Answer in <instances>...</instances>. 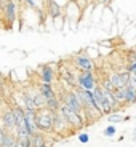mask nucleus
Returning a JSON list of instances; mask_svg holds the SVG:
<instances>
[{
  "mask_svg": "<svg viewBox=\"0 0 136 147\" xmlns=\"http://www.w3.org/2000/svg\"><path fill=\"white\" fill-rule=\"evenodd\" d=\"M53 112L48 107H40L35 112V125L42 133H53Z\"/></svg>",
  "mask_w": 136,
  "mask_h": 147,
  "instance_id": "1",
  "label": "nucleus"
},
{
  "mask_svg": "<svg viewBox=\"0 0 136 147\" xmlns=\"http://www.w3.org/2000/svg\"><path fill=\"white\" fill-rule=\"evenodd\" d=\"M59 110H61V114L66 117V120L72 125V128L75 129V131L82 129L85 125H87V123H85V118L82 117L78 112H75L74 109H70V107L67 106L66 102H63V101H61V107H59Z\"/></svg>",
  "mask_w": 136,
  "mask_h": 147,
  "instance_id": "2",
  "label": "nucleus"
},
{
  "mask_svg": "<svg viewBox=\"0 0 136 147\" xmlns=\"http://www.w3.org/2000/svg\"><path fill=\"white\" fill-rule=\"evenodd\" d=\"M53 120H55V123H53V133H55V134L67 136L69 133H75V129L72 128V125H70L69 121L66 120V117L61 114V110L53 112Z\"/></svg>",
  "mask_w": 136,
  "mask_h": 147,
  "instance_id": "3",
  "label": "nucleus"
},
{
  "mask_svg": "<svg viewBox=\"0 0 136 147\" xmlns=\"http://www.w3.org/2000/svg\"><path fill=\"white\" fill-rule=\"evenodd\" d=\"M96 85H98V80L95 77V70H78L77 86L91 91V90H95Z\"/></svg>",
  "mask_w": 136,
  "mask_h": 147,
  "instance_id": "4",
  "label": "nucleus"
},
{
  "mask_svg": "<svg viewBox=\"0 0 136 147\" xmlns=\"http://www.w3.org/2000/svg\"><path fill=\"white\" fill-rule=\"evenodd\" d=\"M93 94H95L96 102L99 104V107H101V110H103L104 115H109V114H112V112H115L114 107H112V104H110V101L107 99V96L104 94V90H103V86H101L99 83L95 86V90H93Z\"/></svg>",
  "mask_w": 136,
  "mask_h": 147,
  "instance_id": "5",
  "label": "nucleus"
},
{
  "mask_svg": "<svg viewBox=\"0 0 136 147\" xmlns=\"http://www.w3.org/2000/svg\"><path fill=\"white\" fill-rule=\"evenodd\" d=\"M77 67H61L58 70V75H59V80L63 82V83L67 85V88H77V75L78 72Z\"/></svg>",
  "mask_w": 136,
  "mask_h": 147,
  "instance_id": "6",
  "label": "nucleus"
},
{
  "mask_svg": "<svg viewBox=\"0 0 136 147\" xmlns=\"http://www.w3.org/2000/svg\"><path fill=\"white\" fill-rule=\"evenodd\" d=\"M110 82L115 85V88H125L130 85V80H131V74L128 70H118V72H112L109 74Z\"/></svg>",
  "mask_w": 136,
  "mask_h": 147,
  "instance_id": "7",
  "label": "nucleus"
},
{
  "mask_svg": "<svg viewBox=\"0 0 136 147\" xmlns=\"http://www.w3.org/2000/svg\"><path fill=\"white\" fill-rule=\"evenodd\" d=\"M3 19L7 21L8 27L13 26L16 21V2L15 0H3Z\"/></svg>",
  "mask_w": 136,
  "mask_h": 147,
  "instance_id": "8",
  "label": "nucleus"
},
{
  "mask_svg": "<svg viewBox=\"0 0 136 147\" xmlns=\"http://www.w3.org/2000/svg\"><path fill=\"white\" fill-rule=\"evenodd\" d=\"M37 75L40 78V82H47V83H53L56 78V70L51 64H42L37 69Z\"/></svg>",
  "mask_w": 136,
  "mask_h": 147,
  "instance_id": "9",
  "label": "nucleus"
},
{
  "mask_svg": "<svg viewBox=\"0 0 136 147\" xmlns=\"http://www.w3.org/2000/svg\"><path fill=\"white\" fill-rule=\"evenodd\" d=\"M72 63L78 70H95V63H93V59L90 58V56H87V55H82V53L74 56Z\"/></svg>",
  "mask_w": 136,
  "mask_h": 147,
  "instance_id": "10",
  "label": "nucleus"
},
{
  "mask_svg": "<svg viewBox=\"0 0 136 147\" xmlns=\"http://www.w3.org/2000/svg\"><path fill=\"white\" fill-rule=\"evenodd\" d=\"M0 123H2V126H3L7 131H15L16 129V118H15V114H13V109H7L3 114H2Z\"/></svg>",
  "mask_w": 136,
  "mask_h": 147,
  "instance_id": "11",
  "label": "nucleus"
},
{
  "mask_svg": "<svg viewBox=\"0 0 136 147\" xmlns=\"http://www.w3.org/2000/svg\"><path fill=\"white\" fill-rule=\"evenodd\" d=\"M47 13L51 19H56L63 15V7L56 2V0H48L47 3Z\"/></svg>",
  "mask_w": 136,
  "mask_h": 147,
  "instance_id": "12",
  "label": "nucleus"
},
{
  "mask_svg": "<svg viewBox=\"0 0 136 147\" xmlns=\"http://www.w3.org/2000/svg\"><path fill=\"white\" fill-rule=\"evenodd\" d=\"M37 86H39V90H40V93L43 94L45 99H50V98L58 96L51 83H47V82H39V83H37Z\"/></svg>",
  "mask_w": 136,
  "mask_h": 147,
  "instance_id": "13",
  "label": "nucleus"
},
{
  "mask_svg": "<svg viewBox=\"0 0 136 147\" xmlns=\"http://www.w3.org/2000/svg\"><path fill=\"white\" fill-rule=\"evenodd\" d=\"M30 142H32V147H47V136L45 133L42 131H35L34 134H30Z\"/></svg>",
  "mask_w": 136,
  "mask_h": 147,
  "instance_id": "14",
  "label": "nucleus"
},
{
  "mask_svg": "<svg viewBox=\"0 0 136 147\" xmlns=\"http://www.w3.org/2000/svg\"><path fill=\"white\" fill-rule=\"evenodd\" d=\"M131 106V104H136V88L133 85H128L125 86V106Z\"/></svg>",
  "mask_w": 136,
  "mask_h": 147,
  "instance_id": "15",
  "label": "nucleus"
},
{
  "mask_svg": "<svg viewBox=\"0 0 136 147\" xmlns=\"http://www.w3.org/2000/svg\"><path fill=\"white\" fill-rule=\"evenodd\" d=\"M45 107H48L51 112H58L59 107H61V99H59V96H55V98L47 99V106Z\"/></svg>",
  "mask_w": 136,
  "mask_h": 147,
  "instance_id": "16",
  "label": "nucleus"
},
{
  "mask_svg": "<svg viewBox=\"0 0 136 147\" xmlns=\"http://www.w3.org/2000/svg\"><path fill=\"white\" fill-rule=\"evenodd\" d=\"M103 134L106 138H114L115 134H117V126L114 125V123H109V125L104 128V131H103Z\"/></svg>",
  "mask_w": 136,
  "mask_h": 147,
  "instance_id": "17",
  "label": "nucleus"
},
{
  "mask_svg": "<svg viewBox=\"0 0 136 147\" xmlns=\"http://www.w3.org/2000/svg\"><path fill=\"white\" fill-rule=\"evenodd\" d=\"M107 121H109V123H114V125H117V123L123 121V115L118 114V112H112V114L107 115Z\"/></svg>",
  "mask_w": 136,
  "mask_h": 147,
  "instance_id": "18",
  "label": "nucleus"
},
{
  "mask_svg": "<svg viewBox=\"0 0 136 147\" xmlns=\"http://www.w3.org/2000/svg\"><path fill=\"white\" fill-rule=\"evenodd\" d=\"M99 85L103 86L104 90H107V91H112V93H115V90H117V88H115V85L110 82L109 77H107V78H103V80L99 82Z\"/></svg>",
  "mask_w": 136,
  "mask_h": 147,
  "instance_id": "19",
  "label": "nucleus"
},
{
  "mask_svg": "<svg viewBox=\"0 0 136 147\" xmlns=\"http://www.w3.org/2000/svg\"><path fill=\"white\" fill-rule=\"evenodd\" d=\"M125 70H128L130 74H133L136 70V55L135 53H130V61H128V64H127Z\"/></svg>",
  "mask_w": 136,
  "mask_h": 147,
  "instance_id": "20",
  "label": "nucleus"
},
{
  "mask_svg": "<svg viewBox=\"0 0 136 147\" xmlns=\"http://www.w3.org/2000/svg\"><path fill=\"white\" fill-rule=\"evenodd\" d=\"M5 138H7V129H5L3 126H2V123H0V147H3Z\"/></svg>",
  "mask_w": 136,
  "mask_h": 147,
  "instance_id": "21",
  "label": "nucleus"
},
{
  "mask_svg": "<svg viewBox=\"0 0 136 147\" xmlns=\"http://www.w3.org/2000/svg\"><path fill=\"white\" fill-rule=\"evenodd\" d=\"M78 142L88 144L90 142V134H87V133H80V134H78Z\"/></svg>",
  "mask_w": 136,
  "mask_h": 147,
  "instance_id": "22",
  "label": "nucleus"
},
{
  "mask_svg": "<svg viewBox=\"0 0 136 147\" xmlns=\"http://www.w3.org/2000/svg\"><path fill=\"white\" fill-rule=\"evenodd\" d=\"M98 2H99L101 5H109L110 2H112V0H98Z\"/></svg>",
  "mask_w": 136,
  "mask_h": 147,
  "instance_id": "23",
  "label": "nucleus"
},
{
  "mask_svg": "<svg viewBox=\"0 0 136 147\" xmlns=\"http://www.w3.org/2000/svg\"><path fill=\"white\" fill-rule=\"evenodd\" d=\"M133 138H135V141H136V128H135V131H133Z\"/></svg>",
  "mask_w": 136,
  "mask_h": 147,
  "instance_id": "24",
  "label": "nucleus"
},
{
  "mask_svg": "<svg viewBox=\"0 0 136 147\" xmlns=\"http://www.w3.org/2000/svg\"><path fill=\"white\" fill-rule=\"evenodd\" d=\"M131 75H133V77H136V70H135V72H133V74H131Z\"/></svg>",
  "mask_w": 136,
  "mask_h": 147,
  "instance_id": "25",
  "label": "nucleus"
},
{
  "mask_svg": "<svg viewBox=\"0 0 136 147\" xmlns=\"http://www.w3.org/2000/svg\"><path fill=\"white\" fill-rule=\"evenodd\" d=\"M19 2H21V3H24V2H26V0H19Z\"/></svg>",
  "mask_w": 136,
  "mask_h": 147,
  "instance_id": "26",
  "label": "nucleus"
},
{
  "mask_svg": "<svg viewBox=\"0 0 136 147\" xmlns=\"http://www.w3.org/2000/svg\"><path fill=\"white\" fill-rule=\"evenodd\" d=\"M70 2H77V0H70Z\"/></svg>",
  "mask_w": 136,
  "mask_h": 147,
  "instance_id": "27",
  "label": "nucleus"
}]
</instances>
